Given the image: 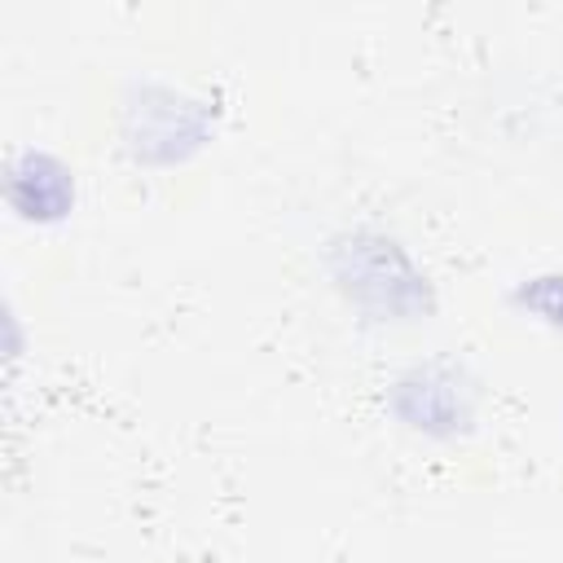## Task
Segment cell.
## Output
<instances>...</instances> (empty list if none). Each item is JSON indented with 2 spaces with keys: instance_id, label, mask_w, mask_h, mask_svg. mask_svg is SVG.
Masks as SVG:
<instances>
[{
  "instance_id": "1",
  "label": "cell",
  "mask_w": 563,
  "mask_h": 563,
  "mask_svg": "<svg viewBox=\"0 0 563 563\" xmlns=\"http://www.w3.org/2000/svg\"><path fill=\"white\" fill-rule=\"evenodd\" d=\"M396 409L409 427H422V431H453L457 422L471 418L466 391H457L453 374H444L435 365L413 369L396 383Z\"/></svg>"
},
{
  "instance_id": "2",
  "label": "cell",
  "mask_w": 563,
  "mask_h": 563,
  "mask_svg": "<svg viewBox=\"0 0 563 563\" xmlns=\"http://www.w3.org/2000/svg\"><path fill=\"white\" fill-rule=\"evenodd\" d=\"M9 198L31 220H57V216H66V207L75 198V180L57 158L22 154L13 167V180H9Z\"/></svg>"
},
{
  "instance_id": "3",
  "label": "cell",
  "mask_w": 563,
  "mask_h": 563,
  "mask_svg": "<svg viewBox=\"0 0 563 563\" xmlns=\"http://www.w3.org/2000/svg\"><path fill=\"white\" fill-rule=\"evenodd\" d=\"M515 303L545 317L550 325H563V273H541L515 290Z\"/></svg>"
}]
</instances>
